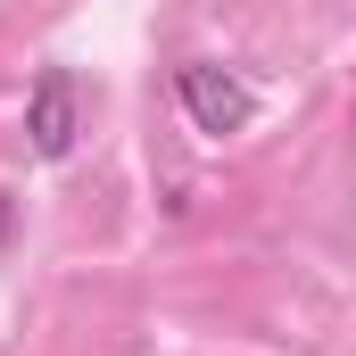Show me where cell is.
Listing matches in <instances>:
<instances>
[{
    "instance_id": "obj_1",
    "label": "cell",
    "mask_w": 356,
    "mask_h": 356,
    "mask_svg": "<svg viewBox=\"0 0 356 356\" xmlns=\"http://www.w3.org/2000/svg\"><path fill=\"white\" fill-rule=\"evenodd\" d=\"M175 99L191 108V124L199 133H249V116H257V91L241 83L232 67H207V58H191V67H175Z\"/></svg>"
},
{
    "instance_id": "obj_2",
    "label": "cell",
    "mask_w": 356,
    "mask_h": 356,
    "mask_svg": "<svg viewBox=\"0 0 356 356\" xmlns=\"http://www.w3.org/2000/svg\"><path fill=\"white\" fill-rule=\"evenodd\" d=\"M25 133H33L42 158H67V149H75L83 116H75V75H67V67H50V75L33 83V99H25Z\"/></svg>"
}]
</instances>
